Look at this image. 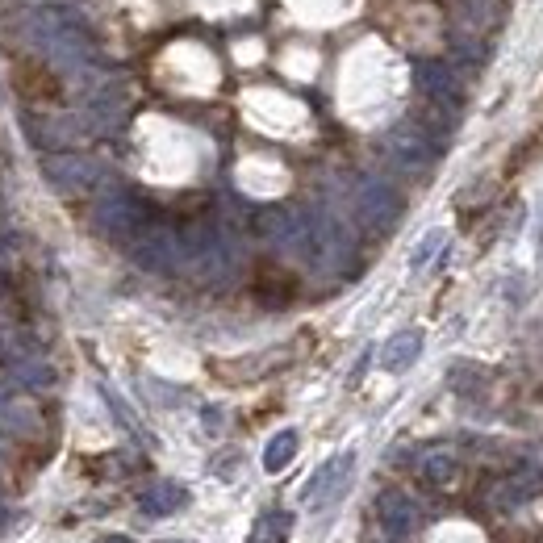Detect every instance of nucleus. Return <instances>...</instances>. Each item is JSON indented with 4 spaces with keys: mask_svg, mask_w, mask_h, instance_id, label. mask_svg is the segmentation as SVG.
Instances as JSON below:
<instances>
[{
    "mask_svg": "<svg viewBox=\"0 0 543 543\" xmlns=\"http://www.w3.org/2000/svg\"><path fill=\"white\" fill-rule=\"evenodd\" d=\"M130 117V84L126 80H97L84 88V101H80V126L92 134H113L117 126H126Z\"/></svg>",
    "mask_w": 543,
    "mask_h": 543,
    "instance_id": "obj_3",
    "label": "nucleus"
},
{
    "mask_svg": "<svg viewBox=\"0 0 543 543\" xmlns=\"http://www.w3.org/2000/svg\"><path fill=\"white\" fill-rule=\"evenodd\" d=\"M443 243H447V234H443V230H431L427 239H422V243L414 247V255H410V268H414V272H422V268H427L431 259L439 255V247H443Z\"/></svg>",
    "mask_w": 543,
    "mask_h": 543,
    "instance_id": "obj_19",
    "label": "nucleus"
},
{
    "mask_svg": "<svg viewBox=\"0 0 543 543\" xmlns=\"http://www.w3.org/2000/svg\"><path fill=\"white\" fill-rule=\"evenodd\" d=\"M0 364L9 376H17L26 389H51L55 385V368L46 360V351L34 335H26L21 326L0 322Z\"/></svg>",
    "mask_w": 543,
    "mask_h": 543,
    "instance_id": "obj_2",
    "label": "nucleus"
},
{
    "mask_svg": "<svg viewBox=\"0 0 543 543\" xmlns=\"http://www.w3.org/2000/svg\"><path fill=\"white\" fill-rule=\"evenodd\" d=\"M101 393H105V401H109V410H113L117 418H122V427H126V431H130L134 439H143V427H138V418H134V414L126 410V401H122V397H117L113 389H101Z\"/></svg>",
    "mask_w": 543,
    "mask_h": 543,
    "instance_id": "obj_20",
    "label": "nucleus"
},
{
    "mask_svg": "<svg viewBox=\"0 0 543 543\" xmlns=\"http://www.w3.org/2000/svg\"><path fill=\"white\" fill-rule=\"evenodd\" d=\"M414 80H418V92L427 97V105H443L460 113L464 105V84L456 76L452 63H439V59H418L414 63Z\"/></svg>",
    "mask_w": 543,
    "mask_h": 543,
    "instance_id": "obj_9",
    "label": "nucleus"
},
{
    "mask_svg": "<svg viewBox=\"0 0 543 543\" xmlns=\"http://www.w3.org/2000/svg\"><path fill=\"white\" fill-rule=\"evenodd\" d=\"M184 502H188V489H184V485L159 481V485H151V489L143 493V498H138V510H143L147 518H168V514L184 510Z\"/></svg>",
    "mask_w": 543,
    "mask_h": 543,
    "instance_id": "obj_13",
    "label": "nucleus"
},
{
    "mask_svg": "<svg viewBox=\"0 0 543 543\" xmlns=\"http://www.w3.org/2000/svg\"><path fill=\"white\" fill-rule=\"evenodd\" d=\"M418 472H422V481H427L431 489H447V485H456V477H460V456L452 452V447H435V452L422 456Z\"/></svg>",
    "mask_w": 543,
    "mask_h": 543,
    "instance_id": "obj_15",
    "label": "nucleus"
},
{
    "mask_svg": "<svg viewBox=\"0 0 543 543\" xmlns=\"http://www.w3.org/2000/svg\"><path fill=\"white\" fill-rule=\"evenodd\" d=\"M460 5V17L456 21H464V34H481L489 21H493V13H498V5L493 0H456Z\"/></svg>",
    "mask_w": 543,
    "mask_h": 543,
    "instance_id": "obj_18",
    "label": "nucleus"
},
{
    "mask_svg": "<svg viewBox=\"0 0 543 543\" xmlns=\"http://www.w3.org/2000/svg\"><path fill=\"white\" fill-rule=\"evenodd\" d=\"M376 518H381V531H385L389 543H410L414 531H418V506L397 489L376 498Z\"/></svg>",
    "mask_w": 543,
    "mask_h": 543,
    "instance_id": "obj_11",
    "label": "nucleus"
},
{
    "mask_svg": "<svg viewBox=\"0 0 543 543\" xmlns=\"http://www.w3.org/2000/svg\"><path fill=\"white\" fill-rule=\"evenodd\" d=\"M293 523H297V518H293L289 510H268V514H259L255 527H251V543H289Z\"/></svg>",
    "mask_w": 543,
    "mask_h": 543,
    "instance_id": "obj_16",
    "label": "nucleus"
},
{
    "mask_svg": "<svg viewBox=\"0 0 543 543\" xmlns=\"http://www.w3.org/2000/svg\"><path fill=\"white\" fill-rule=\"evenodd\" d=\"M26 38L34 51H42L59 67H88L97 59V38L80 5L72 0H42V5L26 17Z\"/></svg>",
    "mask_w": 543,
    "mask_h": 543,
    "instance_id": "obj_1",
    "label": "nucleus"
},
{
    "mask_svg": "<svg viewBox=\"0 0 543 543\" xmlns=\"http://www.w3.org/2000/svg\"><path fill=\"white\" fill-rule=\"evenodd\" d=\"M543 493V472L523 464V468H514L510 477H502L498 485H493V506H502V510H518V506H527L535 502Z\"/></svg>",
    "mask_w": 543,
    "mask_h": 543,
    "instance_id": "obj_12",
    "label": "nucleus"
},
{
    "mask_svg": "<svg viewBox=\"0 0 543 543\" xmlns=\"http://www.w3.org/2000/svg\"><path fill=\"white\" fill-rule=\"evenodd\" d=\"M130 255L138 268L147 272H172L180 264V243H176V230L163 226V222H147L143 230H134L126 239Z\"/></svg>",
    "mask_w": 543,
    "mask_h": 543,
    "instance_id": "obj_7",
    "label": "nucleus"
},
{
    "mask_svg": "<svg viewBox=\"0 0 543 543\" xmlns=\"http://www.w3.org/2000/svg\"><path fill=\"white\" fill-rule=\"evenodd\" d=\"M356 218L368 226V230H389L397 218H401V197L397 188L385 184V180H364L356 188Z\"/></svg>",
    "mask_w": 543,
    "mask_h": 543,
    "instance_id": "obj_10",
    "label": "nucleus"
},
{
    "mask_svg": "<svg viewBox=\"0 0 543 543\" xmlns=\"http://www.w3.org/2000/svg\"><path fill=\"white\" fill-rule=\"evenodd\" d=\"M351 472H356V452L330 456L326 464H318L314 477L305 481L301 502L305 506H330V502H339L343 493H347V485H351Z\"/></svg>",
    "mask_w": 543,
    "mask_h": 543,
    "instance_id": "obj_8",
    "label": "nucleus"
},
{
    "mask_svg": "<svg viewBox=\"0 0 543 543\" xmlns=\"http://www.w3.org/2000/svg\"><path fill=\"white\" fill-rule=\"evenodd\" d=\"M101 543H134V539H126V535H105Z\"/></svg>",
    "mask_w": 543,
    "mask_h": 543,
    "instance_id": "obj_21",
    "label": "nucleus"
},
{
    "mask_svg": "<svg viewBox=\"0 0 543 543\" xmlns=\"http://www.w3.org/2000/svg\"><path fill=\"white\" fill-rule=\"evenodd\" d=\"M297 447H301V435L297 431H276L264 447V472H285L297 456Z\"/></svg>",
    "mask_w": 543,
    "mask_h": 543,
    "instance_id": "obj_17",
    "label": "nucleus"
},
{
    "mask_svg": "<svg viewBox=\"0 0 543 543\" xmlns=\"http://www.w3.org/2000/svg\"><path fill=\"white\" fill-rule=\"evenodd\" d=\"M97 226L109 234V239H130L134 230H143L151 222V209L143 197H134L130 188H109V193L97 197V209H92Z\"/></svg>",
    "mask_w": 543,
    "mask_h": 543,
    "instance_id": "obj_4",
    "label": "nucleus"
},
{
    "mask_svg": "<svg viewBox=\"0 0 543 543\" xmlns=\"http://www.w3.org/2000/svg\"><path fill=\"white\" fill-rule=\"evenodd\" d=\"M385 155L393 168L401 172H427L431 163L439 159V143H435V134L427 126H418V122H401L385 134Z\"/></svg>",
    "mask_w": 543,
    "mask_h": 543,
    "instance_id": "obj_5",
    "label": "nucleus"
},
{
    "mask_svg": "<svg viewBox=\"0 0 543 543\" xmlns=\"http://www.w3.org/2000/svg\"><path fill=\"white\" fill-rule=\"evenodd\" d=\"M418 356H422V330H397L381 351V364L385 372H406L410 364H418Z\"/></svg>",
    "mask_w": 543,
    "mask_h": 543,
    "instance_id": "obj_14",
    "label": "nucleus"
},
{
    "mask_svg": "<svg viewBox=\"0 0 543 543\" xmlns=\"http://www.w3.org/2000/svg\"><path fill=\"white\" fill-rule=\"evenodd\" d=\"M42 176L59 193H84V188H97L105 168L92 155L80 151H46L42 155Z\"/></svg>",
    "mask_w": 543,
    "mask_h": 543,
    "instance_id": "obj_6",
    "label": "nucleus"
}]
</instances>
